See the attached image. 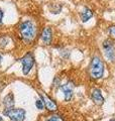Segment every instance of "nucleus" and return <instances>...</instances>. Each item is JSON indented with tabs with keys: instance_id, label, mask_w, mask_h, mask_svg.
<instances>
[{
	"instance_id": "f257e3e1",
	"label": "nucleus",
	"mask_w": 115,
	"mask_h": 121,
	"mask_svg": "<svg viewBox=\"0 0 115 121\" xmlns=\"http://www.w3.org/2000/svg\"><path fill=\"white\" fill-rule=\"evenodd\" d=\"M89 73H90V77L92 79H94V80H97V79H100L103 77V74H104V64H103L100 58L94 56L92 59L90 68H89Z\"/></svg>"
},
{
	"instance_id": "f03ea898",
	"label": "nucleus",
	"mask_w": 115,
	"mask_h": 121,
	"mask_svg": "<svg viewBox=\"0 0 115 121\" xmlns=\"http://www.w3.org/2000/svg\"><path fill=\"white\" fill-rule=\"evenodd\" d=\"M35 26L31 21H24L22 22L19 26V32L22 36V39H25L26 41H30L34 39L35 36Z\"/></svg>"
},
{
	"instance_id": "7ed1b4c3",
	"label": "nucleus",
	"mask_w": 115,
	"mask_h": 121,
	"mask_svg": "<svg viewBox=\"0 0 115 121\" xmlns=\"http://www.w3.org/2000/svg\"><path fill=\"white\" fill-rule=\"evenodd\" d=\"M3 113H4L5 116L9 117V119L12 121H23L25 118V111L23 109H19V108L5 109Z\"/></svg>"
},
{
	"instance_id": "20e7f679",
	"label": "nucleus",
	"mask_w": 115,
	"mask_h": 121,
	"mask_svg": "<svg viewBox=\"0 0 115 121\" xmlns=\"http://www.w3.org/2000/svg\"><path fill=\"white\" fill-rule=\"evenodd\" d=\"M20 62L22 64V72H23L24 75H27L31 68L34 65V58H33V55L31 52H27L23 58H21Z\"/></svg>"
},
{
	"instance_id": "39448f33",
	"label": "nucleus",
	"mask_w": 115,
	"mask_h": 121,
	"mask_svg": "<svg viewBox=\"0 0 115 121\" xmlns=\"http://www.w3.org/2000/svg\"><path fill=\"white\" fill-rule=\"evenodd\" d=\"M103 48L105 51V55L110 60H115V48H114V43L111 41L110 39H106L103 43Z\"/></svg>"
},
{
	"instance_id": "423d86ee",
	"label": "nucleus",
	"mask_w": 115,
	"mask_h": 121,
	"mask_svg": "<svg viewBox=\"0 0 115 121\" xmlns=\"http://www.w3.org/2000/svg\"><path fill=\"white\" fill-rule=\"evenodd\" d=\"M40 100L43 101L44 105L45 106V108H47L49 111H56L58 109L57 103L52 99L51 97H49L48 95L43 94V93H40Z\"/></svg>"
},
{
	"instance_id": "0eeeda50",
	"label": "nucleus",
	"mask_w": 115,
	"mask_h": 121,
	"mask_svg": "<svg viewBox=\"0 0 115 121\" xmlns=\"http://www.w3.org/2000/svg\"><path fill=\"white\" fill-rule=\"evenodd\" d=\"M61 90L64 92L65 94V100L66 101H70L72 99V96H73V90H74V85L72 83H67L65 85L61 86Z\"/></svg>"
},
{
	"instance_id": "6e6552de",
	"label": "nucleus",
	"mask_w": 115,
	"mask_h": 121,
	"mask_svg": "<svg viewBox=\"0 0 115 121\" xmlns=\"http://www.w3.org/2000/svg\"><path fill=\"white\" fill-rule=\"evenodd\" d=\"M91 98L94 101L95 104L97 105H102L104 103V97L102 96V93L99 89H93L91 93Z\"/></svg>"
},
{
	"instance_id": "1a4fd4ad",
	"label": "nucleus",
	"mask_w": 115,
	"mask_h": 121,
	"mask_svg": "<svg viewBox=\"0 0 115 121\" xmlns=\"http://www.w3.org/2000/svg\"><path fill=\"white\" fill-rule=\"evenodd\" d=\"M52 30L49 27H45L44 28L43 30V33H41V39H43V41L44 43L47 44H49L52 41Z\"/></svg>"
},
{
	"instance_id": "9d476101",
	"label": "nucleus",
	"mask_w": 115,
	"mask_h": 121,
	"mask_svg": "<svg viewBox=\"0 0 115 121\" xmlns=\"http://www.w3.org/2000/svg\"><path fill=\"white\" fill-rule=\"evenodd\" d=\"M3 104L5 105L6 109L13 108V106H14V97H13L12 93H9L7 96H5V98L3 99Z\"/></svg>"
},
{
	"instance_id": "9b49d317",
	"label": "nucleus",
	"mask_w": 115,
	"mask_h": 121,
	"mask_svg": "<svg viewBox=\"0 0 115 121\" xmlns=\"http://www.w3.org/2000/svg\"><path fill=\"white\" fill-rule=\"evenodd\" d=\"M92 16H93V12H92V10L88 8H85L83 10V12L81 13V19L83 22H86L87 20H89Z\"/></svg>"
},
{
	"instance_id": "f8f14e48",
	"label": "nucleus",
	"mask_w": 115,
	"mask_h": 121,
	"mask_svg": "<svg viewBox=\"0 0 115 121\" xmlns=\"http://www.w3.org/2000/svg\"><path fill=\"white\" fill-rule=\"evenodd\" d=\"M47 121H64V119L59 115H53V116H49V118Z\"/></svg>"
},
{
	"instance_id": "ddd939ff",
	"label": "nucleus",
	"mask_w": 115,
	"mask_h": 121,
	"mask_svg": "<svg viewBox=\"0 0 115 121\" xmlns=\"http://www.w3.org/2000/svg\"><path fill=\"white\" fill-rule=\"evenodd\" d=\"M108 31H109L110 36L112 37V39H115V25H111V26H109Z\"/></svg>"
},
{
	"instance_id": "4468645a",
	"label": "nucleus",
	"mask_w": 115,
	"mask_h": 121,
	"mask_svg": "<svg viewBox=\"0 0 115 121\" xmlns=\"http://www.w3.org/2000/svg\"><path fill=\"white\" fill-rule=\"evenodd\" d=\"M35 106H36V108H37V109H40V110H43L44 107V103H43V101H41L40 99V100H36V102H35Z\"/></svg>"
},
{
	"instance_id": "2eb2a0df",
	"label": "nucleus",
	"mask_w": 115,
	"mask_h": 121,
	"mask_svg": "<svg viewBox=\"0 0 115 121\" xmlns=\"http://www.w3.org/2000/svg\"><path fill=\"white\" fill-rule=\"evenodd\" d=\"M7 43V39L4 36H0V48H4Z\"/></svg>"
},
{
	"instance_id": "dca6fc26",
	"label": "nucleus",
	"mask_w": 115,
	"mask_h": 121,
	"mask_svg": "<svg viewBox=\"0 0 115 121\" xmlns=\"http://www.w3.org/2000/svg\"><path fill=\"white\" fill-rule=\"evenodd\" d=\"M2 18H3V11L0 9V24L2 23Z\"/></svg>"
},
{
	"instance_id": "f3484780",
	"label": "nucleus",
	"mask_w": 115,
	"mask_h": 121,
	"mask_svg": "<svg viewBox=\"0 0 115 121\" xmlns=\"http://www.w3.org/2000/svg\"><path fill=\"white\" fill-rule=\"evenodd\" d=\"M1 60H2V56H1V55H0V63H1Z\"/></svg>"
},
{
	"instance_id": "a211bd4d",
	"label": "nucleus",
	"mask_w": 115,
	"mask_h": 121,
	"mask_svg": "<svg viewBox=\"0 0 115 121\" xmlns=\"http://www.w3.org/2000/svg\"><path fill=\"white\" fill-rule=\"evenodd\" d=\"M0 121H3V118H2L1 116H0Z\"/></svg>"
},
{
	"instance_id": "6ab92c4d",
	"label": "nucleus",
	"mask_w": 115,
	"mask_h": 121,
	"mask_svg": "<svg viewBox=\"0 0 115 121\" xmlns=\"http://www.w3.org/2000/svg\"><path fill=\"white\" fill-rule=\"evenodd\" d=\"M110 121H115V119H111V120H110Z\"/></svg>"
}]
</instances>
